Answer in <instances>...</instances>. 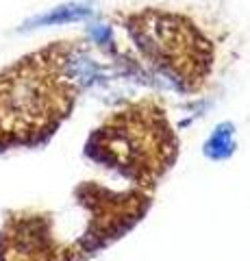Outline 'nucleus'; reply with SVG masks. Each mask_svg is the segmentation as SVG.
I'll list each match as a JSON object with an SVG mask.
<instances>
[{
    "mask_svg": "<svg viewBox=\"0 0 250 261\" xmlns=\"http://www.w3.org/2000/svg\"><path fill=\"white\" fill-rule=\"evenodd\" d=\"M80 37L54 39L0 70V150L35 146L70 118L80 94Z\"/></svg>",
    "mask_w": 250,
    "mask_h": 261,
    "instance_id": "f257e3e1",
    "label": "nucleus"
},
{
    "mask_svg": "<svg viewBox=\"0 0 250 261\" xmlns=\"http://www.w3.org/2000/svg\"><path fill=\"white\" fill-rule=\"evenodd\" d=\"M87 152L137 190L150 192L172 168L179 140L165 109L152 98H142L111 111L92 133Z\"/></svg>",
    "mask_w": 250,
    "mask_h": 261,
    "instance_id": "f03ea898",
    "label": "nucleus"
},
{
    "mask_svg": "<svg viewBox=\"0 0 250 261\" xmlns=\"http://www.w3.org/2000/svg\"><path fill=\"white\" fill-rule=\"evenodd\" d=\"M120 29L152 72L185 94L200 92L213 72L215 46L187 13L165 7H137L116 15Z\"/></svg>",
    "mask_w": 250,
    "mask_h": 261,
    "instance_id": "7ed1b4c3",
    "label": "nucleus"
},
{
    "mask_svg": "<svg viewBox=\"0 0 250 261\" xmlns=\"http://www.w3.org/2000/svg\"><path fill=\"white\" fill-rule=\"evenodd\" d=\"M80 205L87 209V240L85 252L102 248L118 240L126 228H131L140 220L150 205V196L144 190L128 192H111L96 183H87L78 187Z\"/></svg>",
    "mask_w": 250,
    "mask_h": 261,
    "instance_id": "20e7f679",
    "label": "nucleus"
},
{
    "mask_svg": "<svg viewBox=\"0 0 250 261\" xmlns=\"http://www.w3.org/2000/svg\"><path fill=\"white\" fill-rule=\"evenodd\" d=\"M44 214L18 211L0 228V261H78L76 250L52 235Z\"/></svg>",
    "mask_w": 250,
    "mask_h": 261,
    "instance_id": "39448f33",
    "label": "nucleus"
}]
</instances>
